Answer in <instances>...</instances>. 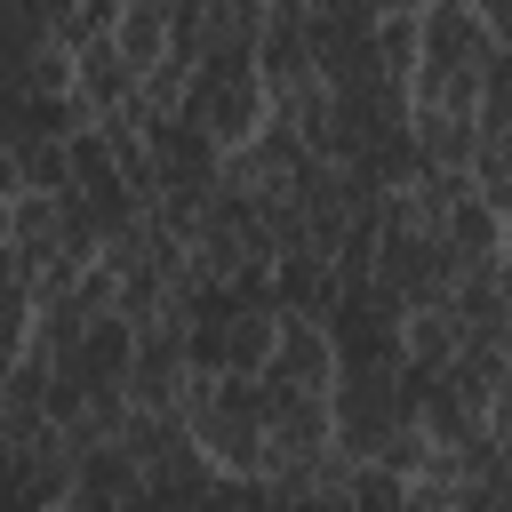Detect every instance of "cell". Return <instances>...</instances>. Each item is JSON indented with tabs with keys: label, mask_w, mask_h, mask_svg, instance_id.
I'll return each mask as SVG.
<instances>
[{
	"label": "cell",
	"mask_w": 512,
	"mask_h": 512,
	"mask_svg": "<svg viewBox=\"0 0 512 512\" xmlns=\"http://www.w3.org/2000/svg\"><path fill=\"white\" fill-rule=\"evenodd\" d=\"M184 432L216 464V480H232V488H264L272 480V408H264L256 376H192Z\"/></svg>",
	"instance_id": "1"
},
{
	"label": "cell",
	"mask_w": 512,
	"mask_h": 512,
	"mask_svg": "<svg viewBox=\"0 0 512 512\" xmlns=\"http://www.w3.org/2000/svg\"><path fill=\"white\" fill-rule=\"evenodd\" d=\"M496 32L464 0H432L416 16V112H480V80L496 64Z\"/></svg>",
	"instance_id": "2"
},
{
	"label": "cell",
	"mask_w": 512,
	"mask_h": 512,
	"mask_svg": "<svg viewBox=\"0 0 512 512\" xmlns=\"http://www.w3.org/2000/svg\"><path fill=\"white\" fill-rule=\"evenodd\" d=\"M184 120L192 128H208V144L232 160V152H248L256 136H264V120H272V88H264V64L256 56H208L200 64V80H192V96H184Z\"/></svg>",
	"instance_id": "3"
},
{
	"label": "cell",
	"mask_w": 512,
	"mask_h": 512,
	"mask_svg": "<svg viewBox=\"0 0 512 512\" xmlns=\"http://www.w3.org/2000/svg\"><path fill=\"white\" fill-rule=\"evenodd\" d=\"M400 352H408L416 376H448V360L464 352V320H456V304H424V312H408V320H400Z\"/></svg>",
	"instance_id": "4"
}]
</instances>
